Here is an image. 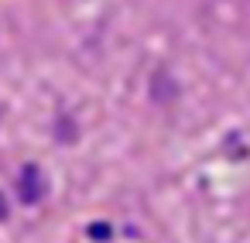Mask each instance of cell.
I'll use <instances>...</instances> for the list:
<instances>
[{"instance_id":"cell-3","label":"cell","mask_w":250,"mask_h":243,"mask_svg":"<svg viewBox=\"0 0 250 243\" xmlns=\"http://www.w3.org/2000/svg\"><path fill=\"white\" fill-rule=\"evenodd\" d=\"M89 236H93V240H110V226H106V223H93V226H89Z\"/></svg>"},{"instance_id":"cell-4","label":"cell","mask_w":250,"mask_h":243,"mask_svg":"<svg viewBox=\"0 0 250 243\" xmlns=\"http://www.w3.org/2000/svg\"><path fill=\"white\" fill-rule=\"evenodd\" d=\"M7 212H11V209H7V199H4V192H0V223L7 219Z\"/></svg>"},{"instance_id":"cell-2","label":"cell","mask_w":250,"mask_h":243,"mask_svg":"<svg viewBox=\"0 0 250 243\" xmlns=\"http://www.w3.org/2000/svg\"><path fill=\"white\" fill-rule=\"evenodd\" d=\"M151 100L154 103H175L178 100V86H175V79H168V72H158L151 79Z\"/></svg>"},{"instance_id":"cell-1","label":"cell","mask_w":250,"mask_h":243,"mask_svg":"<svg viewBox=\"0 0 250 243\" xmlns=\"http://www.w3.org/2000/svg\"><path fill=\"white\" fill-rule=\"evenodd\" d=\"M45 192H48V182H45L42 168H38V164H24V171H21V178H18V195H21V202H24V205H35V202L45 199Z\"/></svg>"}]
</instances>
